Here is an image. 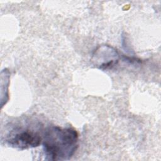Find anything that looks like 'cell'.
I'll return each mask as SVG.
<instances>
[{"instance_id":"1","label":"cell","mask_w":161,"mask_h":161,"mask_svg":"<svg viewBox=\"0 0 161 161\" xmlns=\"http://www.w3.org/2000/svg\"><path fill=\"white\" fill-rule=\"evenodd\" d=\"M79 135L72 128L50 126L43 132L42 144L46 159L65 160L70 158L78 148Z\"/></svg>"},{"instance_id":"2","label":"cell","mask_w":161,"mask_h":161,"mask_svg":"<svg viewBox=\"0 0 161 161\" xmlns=\"http://www.w3.org/2000/svg\"><path fill=\"white\" fill-rule=\"evenodd\" d=\"M41 130L40 123L16 125L7 134L5 141L9 147L21 150L36 147L42 142L43 133Z\"/></svg>"},{"instance_id":"3","label":"cell","mask_w":161,"mask_h":161,"mask_svg":"<svg viewBox=\"0 0 161 161\" xmlns=\"http://www.w3.org/2000/svg\"><path fill=\"white\" fill-rule=\"evenodd\" d=\"M119 60V54L113 47L105 45L99 46L95 50L91 60L95 66L101 69L111 68Z\"/></svg>"}]
</instances>
